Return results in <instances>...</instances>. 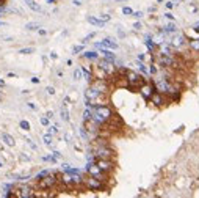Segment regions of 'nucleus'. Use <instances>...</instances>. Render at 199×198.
<instances>
[{
    "mask_svg": "<svg viewBox=\"0 0 199 198\" xmlns=\"http://www.w3.org/2000/svg\"><path fill=\"white\" fill-rule=\"evenodd\" d=\"M35 184H36V189H39V190H42V192H46V190H53L55 187L60 184V175L55 173V172H50L47 176H44L42 179L35 181Z\"/></svg>",
    "mask_w": 199,
    "mask_h": 198,
    "instance_id": "1",
    "label": "nucleus"
},
{
    "mask_svg": "<svg viewBox=\"0 0 199 198\" xmlns=\"http://www.w3.org/2000/svg\"><path fill=\"white\" fill-rule=\"evenodd\" d=\"M124 76L127 80V88H130V90H138L146 82V79L143 77L141 73H135V71H130V69H125Z\"/></svg>",
    "mask_w": 199,
    "mask_h": 198,
    "instance_id": "2",
    "label": "nucleus"
},
{
    "mask_svg": "<svg viewBox=\"0 0 199 198\" xmlns=\"http://www.w3.org/2000/svg\"><path fill=\"white\" fill-rule=\"evenodd\" d=\"M83 187L91 192H101V190H105L107 189V183H104V181L94 178V176H90L86 175L83 178Z\"/></svg>",
    "mask_w": 199,
    "mask_h": 198,
    "instance_id": "3",
    "label": "nucleus"
},
{
    "mask_svg": "<svg viewBox=\"0 0 199 198\" xmlns=\"http://www.w3.org/2000/svg\"><path fill=\"white\" fill-rule=\"evenodd\" d=\"M85 172H86V175L94 176V178L104 181V183H108V179H110V175H108V173H105V172H102V170L99 168L94 162H88V164H86Z\"/></svg>",
    "mask_w": 199,
    "mask_h": 198,
    "instance_id": "4",
    "label": "nucleus"
},
{
    "mask_svg": "<svg viewBox=\"0 0 199 198\" xmlns=\"http://www.w3.org/2000/svg\"><path fill=\"white\" fill-rule=\"evenodd\" d=\"M94 164H96L97 167L102 170V172L108 173V175H112V173L114 172V168H116V162H114V159H96Z\"/></svg>",
    "mask_w": 199,
    "mask_h": 198,
    "instance_id": "5",
    "label": "nucleus"
},
{
    "mask_svg": "<svg viewBox=\"0 0 199 198\" xmlns=\"http://www.w3.org/2000/svg\"><path fill=\"white\" fill-rule=\"evenodd\" d=\"M138 91H140L141 98L144 99V101L149 102V99H151L152 93L155 91V85H154V82H152V80H146L144 84H143L140 88H138Z\"/></svg>",
    "mask_w": 199,
    "mask_h": 198,
    "instance_id": "6",
    "label": "nucleus"
},
{
    "mask_svg": "<svg viewBox=\"0 0 199 198\" xmlns=\"http://www.w3.org/2000/svg\"><path fill=\"white\" fill-rule=\"evenodd\" d=\"M149 102H151L154 107H165V106L168 104V96L155 90V91L152 93V96H151V99H149Z\"/></svg>",
    "mask_w": 199,
    "mask_h": 198,
    "instance_id": "7",
    "label": "nucleus"
},
{
    "mask_svg": "<svg viewBox=\"0 0 199 198\" xmlns=\"http://www.w3.org/2000/svg\"><path fill=\"white\" fill-rule=\"evenodd\" d=\"M169 43H171V46H173L176 51H180V49L188 47V40H187L184 35H180V33H179V35H176Z\"/></svg>",
    "mask_w": 199,
    "mask_h": 198,
    "instance_id": "8",
    "label": "nucleus"
},
{
    "mask_svg": "<svg viewBox=\"0 0 199 198\" xmlns=\"http://www.w3.org/2000/svg\"><path fill=\"white\" fill-rule=\"evenodd\" d=\"M99 54H102V57H104V58H107V60H110L112 63H114V62H116V55L113 54L112 49L101 47V49H99Z\"/></svg>",
    "mask_w": 199,
    "mask_h": 198,
    "instance_id": "9",
    "label": "nucleus"
},
{
    "mask_svg": "<svg viewBox=\"0 0 199 198\" xmlns=\"http://www.w3.org/2000/svg\"><path fill=\"white\" fill-rule=\"evenodd\" d=\"M101 44H102V47H107V49H112V51H116L119 46H118V43H116L114 40H112V38H104V40L101 41Z\"/></svg>",
    "mask_w": 199,
    "mask_h": 198,
    "instance_id": "10",
    "label": "nucleus"
},
{
    "mask_svg": "<svg viewBox=\"0 0 199 198\" xmlns=\"http://www.w3.org/2000/svg\"><path fill=\"white\" fill-rule=\"evenodd\" d=\"M82 57L85 60H90V62H97L99 60V52L97 51H86L82 54Z\"/></svg>",
    "mask_w": 199,
    "mask_h": 198,
    "instance_id": "11",
    "label": "nucleus"
},
{
    "mask_svg": "<svg viewBox=\"0 0 199 198\" xmlns=\"http://www.w3.org/2000/svg\"><path fill=\"white\" fill-rule=\"evenodd\" d=\"M82 73H83V79L88 82V84H91V82L94 80V74H93V69L86 68V66H82Z\"/></svg>",
    "mask_w": 199,
    "mask_h": 198,
    "instance_id": "12",
    "label": "nucleus"
},
{
    "mask_svg": "<svg viewBox=\"0 0 199 198\" xmlns=\"http://www.w3.org/2000/svg\"><path fill=\"white\" fill-rule=\"evenodd\" d=\"M60 115H61V120L66 121V123H69V121H71V115H69V110H68V104L63 102L61 109H60Z\"/></svg>",
    "mask_w": 199,
    "mask_h": 198,
    "instance_id": "13",
    "label": "nucleus"
},
{
    "mask_svg": "<svg viewBox=\"0 0 199 198\" xmlns=\"http://www.w3.org/2000/svg\"><path fill=\"white\" fill-rule=\"evenodd\" d=\"M162 30H163V33H165V35H174V33L177 32V27H176V24H174L173 21H171L169 24H166V25H165Z\"/></svg>",
    "mask_w": 199,
    "mask_h": 198,
    "instance_id": "14",
    "label": "nucleus"
},
{
    "mask_svg": "<svg viewBox=\"0 0 199 198\" xmlns=\"http://www.w3.org/2000/svg\"><path fill=\"white\" fill-rule=\"evenodd\" d=\"M144 44H146L147 51L151 52V54H155V52H157L158 46H157V43H154V41H152V38H146V40H144Z\"/></svg>",
    "mask_w": 199,
    "mask_h": 198,
    "instance_id": "15",
    "label": "nucleus"
},
{
    "mask_svg": "<svg viewBox=\"0 0 199 198\" xmlns=\"http://www.w3.org/2000/svg\"><path fill=\"white\" fill-rule=\"evenodd\" d=\"M86 21L90 22L91 25H96V27H105V24H107V22H104L101 18H94V16H88Z\"/></svg>",
    "mask_w": 199,
    "mask_h": 198,
    "instance_id": "16",
    "label": "nucleus"
},
{
    "mask_svg": "<svg viewBox=\"0 0 199 198\" xmlns=\"http://www.w3.org/2000/svg\"><path fill=\"white\" fill-rule=\"evenodd\" d=\"M61 167H63V172L64 173H69V175H82V170L80 168H72L68 164H63Z\"/></svg>",
    "mask_w": 199,
    "mask_h": 198,
    "instance_id": "17",
    "label": "nucleus"
},
{
    "mask_svg": "<svg viewBox=\"0 0 199 198\" xmlns=\"http://www.w3.org/2000/svg\"><path fill=\"white\" fill-rule=\"evenodd\" d=\"M2 140H3V143L7 146H9V148H13L14 145H16V142H14V137L13 135H9V134H2Z\"/></svg>",
    "mask_w": 199,
    "mask_h": 198,
    "instance_id": "18",
    "label": "nucleus"
},
{
    "mask_svg": "<svg viewBox=\"0 0 199 198\" xmlns=\"http://www.w3.org/2000/svg\"><path fill=\"white\" fill-rule=\"evenodd\" d=\"M42 142H44V145H46V146H49L50 150H53V135L44 134L42 135Z\"/></svg>",
    "mask_w": 199,
    "mask_h": 198,
    "instance_id": "19",
    "label": "nucleus"
},
{
    "mask_svg": "<svg viewBox=\"0 0 199 198\" xmlns=\"http://www.w3.org/2000/svg\"><path fill=\"white\" fill-rule=\"evenodd\" d=\"M25 2H27V5H28V8H30V10L36 11V13H41V11H42L41 5H38L35 0H25Z\"/></svg>",
    "mask_w": 199,
    "mask_h": 198,
    "instance_id": "20",
    "label": "nucleus"
},
{
    "mask_svg": "<svg viewBox=\"0 0 199 198\" xmlns=\"http://www.w3.org/2000/svg\"><path fill=\"white\" fill-rule=\"evenodd\" d=\"M136 66H138V71H140L143 76H149V68L144 65V62H140V60H138V62H136Z\"/></svg>",
    "mask_w": 199,
    "mask_h": 198,
    "instance_id": "21",
    "label": "nucleus"
},
{
    "mask_svg": "<svg viewBox=\"0 0 199 198\" xmlns=\"http://www.w3.org/2000/svg\"><path fill=\"white\" fill-rule=\"evenodd\" d=\"M19 128L22 131H25V132H28L31 129V124H30V121H27V120H20L19 121Z\"/></svg>",
    "mask_w": 199,
    "mask_h": 198,
    "instance_id": "22",
    "label": "nucleus"
},
{
    "mask_svg": "<svg viewBox=\"0 0 199 198\" xmlns=\"http://www.w3.org/2000/svg\"><path fill=\"white\" fill-rule=\"evenodd\" d=\"M158 65L155 63V62H151V65H149V74L151 76H157L158 74Z\"/></svg>",
    "mask_w": 199,
    "mask_h": 198,
    "instance_id": "23",
    "label": "nucleus"
},
{
    "mask_svg": "<svg viewBox=\"0 0 199 198\" xmlns=\"http://www.w3.org/2000/svg\"><path fill=\"white\" fill-rule=\"evenodd\" d=\"M79 132H80V137H82V139L90 143V135H88V131L85 129V126H82V128L79 129Z\"/></svg>",
    "mask_w": 199,
    "mask_h": 198,
    "instance_id": "24",
    "label": "nucleus"
},
{
    "mask_svg": "<svg viewBox=\"0 0 199 198\" xmlns=\"http://www.w3.org/2000/svg\"><path fill=\"white\" fill-rule=\"evenodd\" d=\"M39 29V24L38 22H28V24L25 25V30H28V32H35Z\"/></svg>",
    "mask_w": 199,
    "mask_h": 198,
    "instance_id": "25",
    "label": "nucleus"
},
{
    "mask_svg": "<svg viewBox=\"0 0 199 198\" xmlns=\"http://www.w3.org/2000/svg\"><path fill=\"white\" fill-rule=\"evenodd\" d=\"M47 134H50V135H57L58 134V124H49L47 126Z\"/></svg>",
    "mask_w": 199,
    "mask_h": 198,
    "instance_id": "26",
    "label": "nucleus"
},
{
    "mask_svg": "<svg viewBox=\"0 0 199 198\" xmlns=\"http://www.w3.org/2000/svg\"><path fill=\"white\" fill-rule=\"evenodd\" d=\"M91 115H93V110H91L90 107H86V109L83 110V115H82V117H83V121L91 120Z\"/></svg>",
    "mask_w": 199,
    "mask_h": 198,
    "instance_id": "27",
    "label": "nucleus"
},
{
    "mask_svg": "<svg viewBox=\"0 0 199 198\" xmlns=\"http://www.w3.org/2000/svg\"><path fill=\"white\" fill-rule=\"evenodd\" d=\"M50 172H52V170H42V172H39V173L35 176V179H33V181H39V179H42L44 176H47Z\"/></svg>",
    "mask_w": 199,
    "mask_h": 198,
    "instance_id": "28",
    "label": "nucleus"
},
{
    "mask_svg": "<svg viewBox=\"0 0 199 198\" xmlns=\"http://www.w3.org/2000/svg\"><path fill=\"white\" fill-rule=\"evenodd\" d=\"M72 77H74V80H80V79H83V73H82V68H77V69L74 71Z\"/></svg>",
    "mask_w": 199,
    "mask_h": 198,
    "instance_id": "29",
    "label": "nucleus"
},
{
    "mask_svg": "<svg viewBox=\"0 0 199 198\" xmlns=\"http://www.w3.org/2000/svg\"><path fill=\"white\" fill-rule=\"evenodd\" d=\"M83 49H85V44H79V46H74V47H72V54H74V55H79V54L83 52Z\"/></svg>",
    "mask_w": 199,
    "mask_h": 198,
    "instance_id": "30",
    "label": "nucleus"
},
{
    "mask_svg": "<svg viewBox=\"0 0 199 198\" xmlns=\"http://www.w3.org/2000/svg\"><path fill=\"white\" fill-rule=\"evenodd\" d=\"M33 52H35V49H33V47H22V49H19V54H22V55H30Z\"/></svg>",
    "mask_w": 199,
    "mask_h": 198,
    "instance_id": "31",
    "label": "nucleus"
},
{
    "mask_svg": "<svg viewBox=\"0 0 199 198\" xmlns=\"http://www.w3.org/2000/svg\"><path fill=\"white\" fill-rule=\"evenodd\" d=\"M96 35H97L96 32H91L90 35H86V36L83 38V40H82V44H86V43H90V40H93V38H96Z\"/></svg>",
    "mask_w": 199,
    "mask_h": 198,
    "instance_id": "32",
    "label": "nucleus"
},
{
    "mask_svg": "<svg viewBox=\"0 0 199 198\" xmlns=\"http://www.w3.org/2000/svg\"><path fill=\"white\" fill-rule=\"evenodd\" d=\"M122 14L124 16H132V14H133V10H132L130 7H124L122 8Z\"/></svg>",
    "mask_w": 199,
    "mask_h": 198,
    "instance_id": "33",
    "label": "nucleus"
},
{
    "mask_svg": "<svg viewBox=\"0 0 199 198\" xmlns=\"http://www.w3.org/2000/svg\"><path fill=\"white\" fill-rule=\"evenodd\" d=\"M39 123H41L42 126H46V128H47V126L50 124V120H49L47 117H41V118H39Z\"/></svg>",
    "mask_w": 199,
    "mask_h": 198,
    "instance_id": "34",
    "label": "nucleus"
},
{
    "mask_svg": "<svg viewBox=\"0 0 199 198\" xmlns=\"http://www.w3.org/2000/svg\"><path fill=\"white\" fill-rule=\"evenodd\" d=\"M27 143H28V146L31 148V150H33V151H36V150H38V146L35 145V142H33L31 139H27Z\"/></svg>",
    "mask_w": 199,
    "mask_h": 198,
    "instance_id": "35",
    "label": "nucleus"
},
{
    "mask_svg": "<svg viewBox=\"0 0 199 198\" xmlns=\"http://www.w3.org/2000/svg\"><path fill=\"white\" fill-rule=\"evenodd\" d=\"M132 16H133L135 19H141L143 16H144V13H143V11H133V14H132Z\"/></svg>",
    "mask_w": 199,
    "mask_h": 198,
    "instance_id": "36",
    "label": "nucleus"
},
{
    "mask_svg": "<svg viewBox=\"0 0 199 198\" xmlns=\"http://www.w3.org/2000/svg\"><path fill=\"white\" fill-rule=\"evenodd\" d=\"M19 159H20V161H24V162H28V161H30V156H27L25 153H20Z\"/></svg>",
    "mask_w": 199,
    "mask_h": 198,
    "instance_id": "37",
    "label": "nucleus"
},
{
    "mask_svg": "<svg viewBox=\"0 0 199 198\" xmlns=\"http://www.w3.org/2000/svg\"><path fill=\"white\" fill-rule=\"evenodd\" d=\"M101 19H102L104 22H110V21H112V16H110V14H102Z\"/></svg>",
    "mask_w": 199,
    "mask_h": 198,
    "instance_id": "38",
    "label": "nucleus"
},
{
    "mask_svg": "<svg viewBox=\"0 0 199 198\" xmlns=\"http://www.w3.org/2000/svg\"><path fill=\"white\" fill-rule=\"evenodd\" d=\"M133 29H135V30H141V29H143V24H141L140 21H136L135 24H133Z\"/></svg>",
    "mask_w": 199,
    "mask_h": 198,
    "instance_id": "39",
    "label": "nucleus"
},
{
    "mask_svg": "<svg viewBox=\"0 0 199 198\" xmlns=\"http://www.w3.org/2000/svg\"><path fill=\"white\" fill-rule=\"evenodd\" d=\"M46 91H47V95H50V96L55 95V88H53V87H47V88H46Z\"/></svg>",
    "mask_w": 199,
    "mask_h": 198,
    "instance_id": "40",
    "label": "nucleus"
},
{
    "mask_svg": "<svg viewBox=\"0 0 199 198\" xmlns=\"http://www.w3.org/2000/svg\"><path fill=\"white\" fill-rule=\"evenodd\" d=\"M52 156L58 161V159H61V153H60V151H53V153H52Z\"/></svg>",
    "mask_w": 199,
    "mask_h": 198,
    "instance_id": "41",
    "label": "nucleus"
},
{
    "mask_svg": "<svg viewBox=\"0 0 199 198\" xmlns=\"http://www.w3.org/2000/svg\"><path fill=\"white\" fill-rule=\"evenodd\" d=\"M165 18H166L168 21H173L174 22V14L173 13H166V14H165Z\"/></svg>",
    "mask_w": 199,
    "mask_h": 198,
    "instance_id": "42",
    "label": "nucleus"
},
{
    "mask_svg": "<svg viewBox=\"0 0 199 198\" xmlns=\"http://www.w3.org/2000/svg\"><path fill=\"white\" fill-rule=\"evenodd\" d=\"M136 60H140V62H144V60H146V54H138Z\"/></svg>",
    "mask_w": 199,
    "mask_h": 198,
    "instance_id": "43",
    "label": "nucleus"
},
{
    "mask_svg": "<svg viewBox=\"0 0 199 198\" xmlns=\"http://www.w3.org/2000/svg\"><path fill=\"white\" fill-rule=\"evenodd\" d=\"M64 140H66V142H68V143H69L71 140H72V134H71V132H68V134H66V135H64Z\"/></svg>",
    "mask_w": 199,
    "mask_h": 198,
    "instance_id": "44",
    "label": "nucleus"
},
{
    "mask_svg": "<svg viewBox=\"0 0 199 198\" xmlns=\"http://www.w3.org/2000/svg\"><path fill=\"white\" fill-rule=\"evenodd\" d=\"M27 107L31 109V110H36V109H38V107H36V104H33V102H27Z\"/></svg>",
    "mask_w": 199,
    "mask_h": 198,
    "instance_id": "45",
    "label": "nucleus"
},
{
    "mask_svg": "<svg viewBox=\"0 0 199 198\" xmlns=\"http://www.w3.org/2000/svg\"><path fill=\"white\" fill-rule=\"evenodd\" d=\"M38 33H39V36H46V35H47V32L44 30V29H41V27L38 29Z\"/></svg>",
    "mask_w": 199,
    "mask_h": 198,
    "instance_id": "46",
    "label": "nucleus"
},
{
    "mask_svg": "<svg viewBox=\"0 0 199 198\" xmlns=\"http://www.w3.org/2000/svg\"><path fill=\"white\" fill-rule=\"evenodd\" d=\"M165 5H166V8H168V10H171V8H174V5H176V3H174V2H166Z\"/></svg>",
    "mask_w": 199,
    "mask_h": 198,
    "instance_id": "47",
    "label": "nucleus"
},
{
    "mask_svg": "<svg viewBox=\"0 0 199 198\" xmlns=\"http://www.w3.org/2000/svg\"><path fill=\"white\" fill-rule=\"evenodd\" d=\"M118 35H119V38H125V33H124V30H121V29H118Z\"/></svg>",
    "mask_w": 199,
    "mask_h": 198,
    "instance_id": "48",
    "label": "nucleus"
},
{
    "mask_svg": "<svg viewBox=\"0 0 199 198\" xmlns=\"http://www.w3.org/2000/svg\"><path fill=\"white\" fill-rule=\"evenodd\" d=\"M46 117H47L49 120H52V118H53V112H52V110H49V112L46 113Z\"/></svg>",
    "mask_w": 199,
    "mask_h": 198,
    "instance_id": "49",
    "label": "nucleus"
},
{
    "mask_svg": "<svg viewBox=\"0 0 199 198\" xmlns=\"http://www.w3.org/2000/svg\"><path fill=\"white\" fill-rule=\"evenodd\" d=\"M50 58H52V60H57V58H58V54H57V52H50Z\"/></svg>",
    "mask_w": 199,
    "mask_h": 198,
    "instance_id": "50",
    "label": "nucleus"
},
{
    "mask_svg": "<svg viewBox=\"0 0 199 198\" xmlns=\"http://www.w3.org/2000/svg\"><path fill=\"white\" fill-rule=\"evenodd\" d=\"M31 84H39V77H31Z\"/></svg>",
    "mask_w": 199,
    "mask_h": 198,
    "instance_id": "51",
    "label": "nucleus"
},
{
    "mask_svg": "<svg viewBox=\"0 0 199 198\" xmlns=\"http://www.w3.org/2000/svg\"><path fill=\"white\" fill-rule=\"evenodd\" d=\"M72 3H74V7H80V5H82L80 0H72Z\"/></svg>",
    "mask_w": 199,
    "mask_h": 198,
    "instance_id": "52",
    "label": "nucleus"
},
{
    "mask_svg": "<svg viewBox=\"0 0 199 198\" xmlns=\"http://www.w3.org/2000/svg\"><path fill=\"white\" fill-rule=\"evenodd\" d=\"M57 2H58V0H47L46 3H49V5H53V3H57Z\"/></svg>",
    "mask_w": 199,
    "mask_h": 198,
    "instance_id": "53",
    "label": "nucleus"
},
{
    "mask_svg": "<svg viewBox=\"0 0 199 198\" xmlns=\"http://www.w3.org/2000/svg\"><path fill=\"white\" fill-rule=\"evenodd\" d=\"M155 10H157V7H151V8H149V13H154Z\"/></svg>",
    "mask_w": 199,
    "mask_h": 198,
    "instance_id": "54",
    "label": "nucleus"
},
{
    "mask_svg": "<svg viewBox=\"0 0 199 198\" xmlns=\"http://www.w3.org/2000/svg\"><path fill=\"white\" fill-rule=\"evenodd\" d=\"M3 87H5V80L0 79V88H3Z\"/></svg>",
    "mask_w": 199,
    "mask_h": 198,
    "instance_id": "55",
    "label": "nucleus"
},
{
    "mask_svg": "<svg viewBox=\"0 0 199 198\" xmlns=\"http://www.w3.org/2000/svg\"><path fill=\"white\" fill-rule=\"evenodd\" d=\"M3 40H5V41H13V38H11V36H5Z\"/></svg>",
    "mask_w": 199,
    "mask_h": 198,
    "instance_id": "56",
    "label": "nucleus"
},
{
    "mask_svg": "<svg viewBox=\"0 0 199 198\" xmlns=\"http://www.w3.org/2000/svg\"><path fill=\"white\" fill-rule=\"evenodd\" d=\"M66 65H68V66H72V60H71V58H69V60H68V62H66Z\"/></svg>",
    "mask_w": 199,
    "mask_h": 198,
    "instance_id": "57",
    "label": "nucleus"
},
{
    "mask_svg": "<svg viewBox=\"0 0 199 198\" xmlns=\"http://www.w3.org/2000/svg\"><path fill=\"white\" fill-rule=\"evenodd\" d=\"M3 25H7V22H3V21H0V27H3Z\"/></svg>",
    "mask_w": 199,
    "mask_h": 198,
    "instance_id": "58",
    "label": "nucleus"
},
{
    "mask_svg": "<svg viewBox=\"0 0 199 198\" xmlns=\"http://www.w3.org/2000/svg\"><path fill=\"white\" fill-rule=\"evenodd\" d=\"M0 7H5V0H0Z\"/></svg>",
    "mask_w": 199,
    "mask_h": 198,
    "instance_id": "59",
    "label": "nucleus"
},
{
    "mask_svg": "<svg viewBox=\"0 0 199 198\" xmlns=\"http://www.w3.org/2000/svg\"><path fill=\"white\" fill-rule=\"evenodd\" d=\"M165 2V0H157V3H163Z\"/></svg>",
    "mask_w": 199,
    "mask_h": 198,
    "instance_id": "60",
    "label": "nucleus"
},
{
    "mask_svg": "<svg viewBox=\"0 0 199 198\" xmlns=\"http://www.w3.org/2000/svg\"><path fill=\"white\" fill-rule=\"evenodd\" d=\"M116 2H127V0H116Z\"/></svg>",
    "mask_w": 199,
    "mask_h": 198,
    "instance_id": "61",
    "label": "nucleus"
},
{
    "mask_svg": "<svg viewBox=\"0 0 199 198\" xmlns=\"http://www.w3.org/2000/svg\"><path fill=\"white\" fill-rule=\"evenodd\" d=\"M0 101H2V95H0Z\"/></svg>",
    "mask_w": 199,
    "mask_h": 198,
    "instance_id": "62",
    "label": "nucleus"
},
{
    "mask_svg": "<svg viewBox=\"0 0 199 198\" xmlns=\"http://www.w3.org/2000/svg\"><path fill=\"white\" fill-rule=\"evenodd\" d=\"M2 165H3V164H2V162H0V167H2Z\"/></svg>",
    "mask_w": 199,
    "mask_h": 198,
    "instance_id": "63",
    "label": "nucleus"
}]
</instances>
